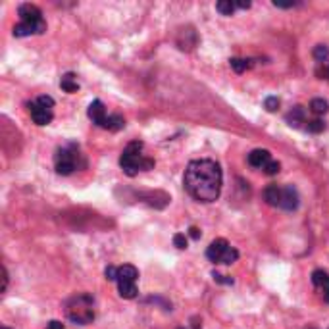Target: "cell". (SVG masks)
<instances>
[{
	"label": "cell",
	"mask_w": 329,
	"mask_h": 329,
	"mask_svg": "<svg viewBox=\"0 0 329 329\" xmlns=\"http://www.w3.org/2000/svg\"><path fill=\"white\" fill-rule=\"evenodd\" d=\"M183 181L189 195L198 202H214L221 193V169L214 160H193Z\"/></svg>",
	"instance_id": "cell-1"
},
{
	"label": "cell",
	"mask_w": 329,
	"mask_h": 329,
	"mask_svg": "<svg viewBox=\"0 0 329 329\" xmlns=\"http://www.w3.org/2000/svg\"><path fill=\"white\" fill-rule=\"evenodd\" d=\"M141 150H143V143H141V141H133V143L127 145V148H125V150L121 152V156H119V165H121V169H123L129 177L137 175L139 171H147V169H152V167H154V160L145 158V156L141 154Z\"/></svg>",
	"instance_id": "cell-2"
},
{
	"label": "cell",
	"mask_w": 329,
	"mask_h": 329,
	"mask_svg": "<svg viewBox=\"0 0 329 329\" xmlns=\"http://www.w3.org/2000/svg\"><path fill=\"white\" fill-rule=\"evenodd\" d=\"M93 296L91 295H77L67 302V318L73 324L87 326L95 320V310H93Z\"/></svg>",
	"instance_id": "cell-3"
},
{
	"label": "cell",
	"mask_w": 329,
	"mask_h": 329,
	"mask_svg": "<svg viewBox=\"0 0 329 329\" xmlns=\"http://www.w3.org/2000/svg\"><path fill=\"white\" fill-rule=\"evenodd\" d=\"M77 152H71L69 148H60L56 152V173L69 175L73 169H77Z\"/></svg>",
	"instance_id": "cell-4"
},
{
	"label": "cell",
	"mask_w": 329,
	"mask_h": 329,
	"mask_svg": "<svg viewBox=\"0 0 329 329\" xmlns=\"http://www.w3.org/2000/svg\"><path fill=\"white\" fill-rule=\"evenodd\" d=\"M298 200H300V197H298L296 189H295L293 185H287V187H283L279 208H283V210H287V212H293V210L298 208Z\"/></svg>",
	"instance_id": "cell-5"
},
{
	"label": "cell",
	"mask_w": 329,
	"mask_h": 329,
	"mask_svg": "<svg viewBox=\"0 0 329 329\" xmlns=\"http://www.w3.org/2000/svg\"><path fill=\"white\" fill-rule=\"evenodd\" d=\"M17 14H19L21 21H25V23L37 25L39 21H43V12H41V8L35 6V4H29V2H27V4H21L19 10H17Z\"/></svg>",
	"instance_id": "cell-6"
},
{
	"label": "cell",
	"mask_w": 329,
	"mask_h": 329,
	"mask_svg": "<svg viewBox=\"0 0 329 329\" xmlns=\"http://www.w3.org/2000/svg\"><path fill=\"white\" fill-rule=\"evenodd\" d=\"M229 247H231V245H229L225 239L212 241L210 247H208V250H206V258H208L210 262H214V264H221V258H223V254L227 252Z\"/></svg>",
	"instance_id": "cell-7"
},
{
	"label": "cell",
	"mask_w": 329,
	"mask_h": 329,
	"mask_svg": "<svg viewBox=\"0 0 329 329\" xmlns=\"http://www.w3.org/2000/svg\"><path fill=\"white\" fill-rule=\"evenodd\" d=\"M29 112H31V117H33V121L37 125H49L52 121V110L41 106L39 102L29 104Z\"/></svg>",
	"instance_id": "cell-8"
},
{
	"label": "cell",
	"mask_w": 329,
	"mask_h": 329,
	"mask_svg": "<svg viewBox=\"0 0 329 329\" xmlns=\"http://www.w3.org/2000/svg\"><path fill=\"white\" fill-rule=\"evenodd\" d=\"M87 114H89V117L93 119V123H97V125H100V127L106 125L108 115H106V108H104V104H102L100 100H93Z\"/></svg>",
	"instance_id": "cell-9"
},
{
	"label": "cell",
	"mask_w": 329,
	"mask_h": 329,
	"mask_svg": "<svg viewBox=\"0 0 329 329\" xmlns=\"http://www.w3.org/2000/svg\"><path fill=\"white\" fill-rule=\"evenodd\" d=\"M248 164L252 165V167H266V165L272 162V154H270V150H266V148H256V150H252L250 154H248Z\"/></svg>",
	"instance_id": "cell-10"
},
{
	"label": "cell",
	"mask_w": 329,
	"mask_h": 329,
	"mask_svg": "<svg viewBox=\"0 0 329 329\" xmlns=\"http://www.w3.org/2000/svg\"><path fill=\"white\" fill-rule=\"evenodd\" d=\"M312 283L324 293V298L326 302H329V274L324 270H316L312 272Z\"/></svg>",
	"instance_id": "cell-11"
},
{
	"label": "cell",
	"mask_w": 329,
	"mask_h": 329,
	"mask_svg": "<svg viewBox=\"0 0 329 329\" xmlns=\"http://www.w3.org/2000/svg\"><path fill=\"white\" fill-rule=\"evenodd\" d=\"M137 277H139V270L131 264L117 268V283H135Z\"/></svg>",
	"instance_id": "cell-12"
},
{
	"label": "cell",
	"mask_w": 329,
	"mask_h": 329,
	"mask_svg": "<svg viewBox=\"0 0 329 329\" xmlns=\"http://www.w3.org/2000/svg\"><path fill=\"white\" fill-rule=\"evenodd\" d=\"M281 193H283L281 187L270 185V187L264 189V200H266L270 206H279V202H281Z\"/></svg>",
	"instance_id": "cell-13"
},
{
	"label": "cell",
	"mask_w": 329,
	"mask_h": 329,
	"mask_svg": "<svg viewBox=\"0 0 329 329\" xmlns=\"http://www.w3.org/2000/svg\"><path fill=\"white\" fill-rule=\"evenodd\" d=\"M287 123L291 125V127H298L300 123H304V119H306V112L302 106H295V108L291 110L289 114H287Z\"/></svg>",
	"instance_id": "cell-14"
},
{
	"label": "cell",
	"mask_w": 329,
	"mask_h": 329,
	"mask_svg": "<svg viewBox=\"0 0 329 329\" xmlns=\"http://www.w3.org/2000/svg\"><path fill=\"white\" fill-rule=\"evenodd\" d=\"M60 87H62L66 93H75V91H79V85H77L73 73H66V75L62 77V81H60Z\"/></svg>",
	"instance_id": "cell-15"
},
{
	"label": "cell",
	"mask_w": 329,
	"mask_h": 329,
	"mask_svg": "<svg viewBox=\"0 0 329 329\" xmlns=\"http://www.w3.org/2000/svg\"><path fill=\"white\" fill-rule=\"evenodd\" d=\"M123 127H125V119H123V115H119V114L108 115L104 129H110V131H119V129H123Z\"/></svg>",
	"instance_id": "cell-16"
},
{
	"label": "cell",
	"mask_w": 329,
	"mask_h": 329,
	"mask_svg": "<svg viewBox=\"0 0 329 329\" xmlns=\"http://www.w3.org/2000/svg\"><path fill=\"white\" fill-rule=\"evenodd\" d=\"M117 291H119L121 298H135L137 293H139L135 283H117Z\"/></svg>",
	"instance_id": "cell-17"
},
{
	"label": "cell",
	"mask_w": 329,
	"mask_h": 329,
	"mask_svg": "<svg viewBox=\"0 0 329 329\" xmlns=\"http://www.w3.org/2000/svg\"><path fill=\"white\" fill-rule=\"evenodd\" d=\"M229 64H231V67L237 71V73H243L245 69H248L250 66H252V60H243V58H231L229 60Z\"/></svg>",
	"instance_id": "cell-18"
},
{
	"label": "cell",
	"mask_w": 329,
	"mask_h": 329,
	"mask_svg": "<svg viewBox=\"0 0 329 329\" xmlns=\"http://www.w3.org/2000/svg\"><path fill=\"white\" fill-rule=\"evenodd\" d=\"M310 110H312L314 114H318V115L326 114V112L329 110L328 100H324V99H314V100L310 102Z\"/></svg>",
	"instance_id": "cell-19"
},
{
	"label": "cell",
	"mask_w": 329,
	"mask_h": 329,
	"mask_svg": "<svg viewBox=\"0 0 329 329\" xmlns=\"http://www.w3.org/2000/svg\"><path fill=\"white\" fill-rule=\"evenodd\" d=\"M216 8H218L219 14L231 16V14L235 12V2H231V0H219L218 4H216Z\"/></svg>",
	"instance_id": "cell-20"
},
{
	"label": "cell",
	"mask_w": 329,
	"mask_h": 329,
	"mask_svg": "<svg viewBox=\"0 0 329 329\" xmlns=\"http://www.w3.org/2000/svg\"><path fill=\"white\" fill-rule=\"evenodd\" d=\"M314 58L318 60V64H322V62H328V58H329V49L326 47V45H318L316 49H314Z\"/></svg>",
	"instance_id": "cell-21"
},
{
	"label": "cell",
	"mask_w": 329,
	"mask_h": 329,
	"mask_svg": "<svg viewBox=\"0 0 329 329\" xmlns=\"http://www.w3.org/2000/svg\"><path fill=\"white\" fill-rule=\"evenodd\" d=\"M237 258H239V250H237V248H233V247H229V248H227V252H225V254H223V258H221V264H227V266H229V264H233Z\"/></svg>",
	"instance_id": "cell-22"
},
{
	"label": "cell",
	"mask_w": 329,
	"mask_h": 329,
	"mask_svg": "<svg viewBox=\"0 0 329 329\" xmlns=\"http://www.w3.org/2000/svg\"><path fill=\"white\" fill-rule=\"evenodd\" d=\"M306 129H308L310 133H322V131L326 129V123H324L322 119H312V121H308Z\"/></svg>",
	"instance_id": "cell-23"
},
{
	"label": "cell",
	"mask_w": 329,
	"mask_h": 329,
	"mask_svg": "<svg viewBox=\"0 0 329 329\" xmlns=\"http://www.w3.org/2000/svg\"><path fill=\"white\" fill-rule=\"evenodd\" d=\"M316 75H318L320 79H329V62H322V64H318V67H316Z\"/></svg>",
	"instance_id": "cell-24"
},
{
	"label": "cell",
	"mask_w": 329,
	"mask_h": 329,
	"mask_svg": "<svg viewBox=\"0 0 329 329\" xmlns=\"http://www.w3.org/2000/svg\"><path fill=\"white\" fill-rule=\"evenodd\" d=\"M264 108L268 110V112H275V110L279 108V99L277 97H268L264 100Z\"/></svg>",
	"instance_id": "cell-25"
},
{
	"label": "cell",
	"mask_w": 329,
	"mask_h": 329,
	"mask_svg": "<svg viewBox=\"0 0 329 329\" xmlns=\"http://www.w3.org/2000/svg\"><path fill=\"white\" fill-rule=\"evenodd\" d=\"M173 245L177 247V248H187V237L183 235V233H177V235H173Z\"/></svg>",
	"instance_id": "cell-26"
},
{
	"label": "cell",
	"mask_w": 329,
	"mask_h": 329,
	"mask_svg": "<svg viewBox=\"0 0 329 329\" xmlns=\"http://www.w3.org/2000/svg\"><path fill=\"white\" fill-rule=\"evenodd\" d=\"M279 169H281V165H279V162H274V160H272L270 164H268L266 167H264V171H266L268 175H275V173H279Z\"/></svg>",
	"instance_id": "cell-27"
},
{
	"label": "cell",
	"mask_w": 329,
	"mask_h": 329,
	"mask_svg": "<svg viewBox=\"0 0 329 329\" xmlns=\"http://www.w3.org/2000/svg\"><path fill=\"white\" fill-rule=\"evenodd\" d=\"M37 102H39L41 106L49 108V110L54 106V99H52V97H39V100H37Z\"/></svg>",
	"instance_id": "cell-28"
},
{
	"label": "cell",
	"mask_w": 329,
	"mask_h": 329,
	"mask_svg": "<svg viewBox=\"0 0 329 329\" xmlns=\"http://www.w3.org/2000/svg\"><path fill=\"white\" fill-rule=\"evenodd\" d=\"M104 275H106V279H108V281H117V268L108 266V268H106V272H104Z\"/></svg>",
	"instance_id": "cell-29"
},
{
	"label": "cell",
	"mask_w": 329,
	"mask_h": 329,
	"mask_svg": "<svg viewBox=\"0 0 329 329\" xmlns=\"http://www.w3.org/2000/svg\"><path fill=\"white\" fill-rule=\"evenodd\" d=\"M212 277H214V281H218V283H227V285H233V279L231 277H225V275H219V274H212Z\"/></svg>",
	"instance_id": "cell-30"
},
{
	"label": "cell",
	"mask_w": 329,
	"mask_h": 329,
	"mask_svg": "<svg viewBox=\"0 0 329 329\" xmlns=\"http://www.w3.org/2000/svg\"><path fill=\"white\" fill-rule=\"evenodd\" d=\"M6 287H8V270L6 266H2V293L6 291Z\"/></svg>",
	"instance_id": "cell-31"
},
{
	"label": "cell",
	"mask_w": 329,
	"mask_h": 329,
	"mask_svg": "<svg viewBox=\"0 0 329 329\" xmlns=\"http://www.w3.org/2000/svg\"><path fill=\"white\" fill-rule=\"evenodd\" d=\"M189 235H191L193 239H200V229H198V227H191V229H189Z\"/></svg>",
	"instance_id": "cell-32"
},
{
	"label": "cell",
	"mask_w": 329,
	"mask_h": 329,
	"mask_svg": "<svg viewBox=\"0 0 329 329\" xmlns=\"http://www.w3.org/2000/svg\"><path fill=\"white\" fill-rule=\"evenodd\" d=\"M49 329H66V328H64V324H60V322L52 320V322L49 324Z\"/></svg>",
	"instance_id": "cell-33"
},
{
	"label": "cell",
	"mask_w": 329,
	"mask_h": 329,
	"mask_svg": "<svg viewBox=\"0 0 329 329\" xmlns=\"http://www.w3.org/2000/svg\"><path fill=\"white\" fill-rule=\"evenodd\" d=\"M235 8H241V10H247V8H250V2L247 0V2H235Z\"/></svg>",
	"instance_id": "cell-34"
},
{
	"label": "cell",
	"mask_w": 329,
	"mask_h": 329,
	"mask_svg": "<svg viewBox=\"0 0 329 329\" xmlns=\"http://www.w3.org/2000/svg\"><path fill=\"white\" fill-rule=\"evenodd\" d=\"M2 329H10V328H6V326H4V328H2Z\"/></svg>",
	"instance_id": "cell-35"
},
{
	"label": "cell",
	"mask_w": 329,
	"mask_h": 329,
	"mask_svg": "<svg viewBox=\"0 0 329 329\" xmlns=\"http://www.w3.org/2000/svg\"><path fill=\"white\" fill-rule=\"evenodd\" d=\"M177 329H185V328H177Z\"/></svg>",
	"instance_id": "cell-36"
},
{
	"label": "cell",
	"mask_w": 329,
	"mask_h": 329,
	"mask_svg": "<svg viewBox=\"0 0 329 329\" xmlns=\"http://www.w3.org/2000/svg\"><path fill=\"white\" fill-rule=\"evenodd\" d=\"M328 81H329V79H328Z\"/></svg>",
	"instance_id": "cell-37"
}]
</instances>
